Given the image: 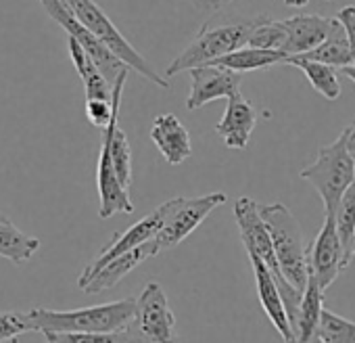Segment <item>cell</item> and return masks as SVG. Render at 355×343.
<instances>
[{
	"instance_id": "6da1fadb",
	"label": "cell",
	"mask_w": 355,
	"mask_h": 343,
	"mask_svg": "<svg viewBox=\"0 0 355 343\" xmlns=\"http://www.w3.org/2000/svg\"><path fill=\"white\" fill-rule=\"evenodd\" d=\"M136 314V299H119L80 310H49L34 308L28 312L34 331L42 335L53 333H117L125 331Z\"/></svg>"
},
{
	"instance_id": "7a4b0ae2",
	"label": "cell",
	"mask_w": 355,
	"mask_h": 343,
	"mask_svg": "<svg viewBox=\"0 0 355 343\" xmlns=\"http://www.w3.org/2000/svg\"><path fill=\"white\" fill-rule=\"evenodd\" d=\"M259 214L270 231L276 262L280 266L282 276L293 289L305 293L309 281V266L301 224L282 203H259Z\"/></svg>"
},
{
	"instance_id": "3957f363",
	"label": "cell",
	"mask_w": 355,
	"mask_h": 343,
	"mask_svg": "<svg viewBox=\"0 0 355 343\" xmlns=\"http://www.w3.org/2000/svg\"><path fill=\"white\" fill-rule=\"evenodd\" d=\"M253 30V22H239V24H205L199 34L193 38V42L178 55L165 76L173 78L182 72H191L203 65H211L214 61L247 47L249 36Z\"/></svg>"
},
{
	"instance_id": "277c9868",
	"label": "cell",
	"mask_w": 355,
	"mask_h": 343,
	"mask_svg": "<svg viewBox=\"0 0 355 343\" xmlns=\"http://www.w3.org/2000/svg\"><path fill=\"white\" fill-rule=\"evenodd\" d=\"M234 218H236V224H239V231H241V239H243V245H245L247 253L259 256L261 262L274 274V278H276V283L280 287V293L284 297V303H286V312H288L293 331H295V322H297V316H299V306H301L303 293H299L297 289H293L286 283V278L282 276V272H280V266L276 262V253H274V245H272L270 231H268V226H266V222H263V218L259 214V203L253 201L251 197H241L234 203Z\"/></svg>"
},
{
	"instance_id": "5b68a950",
	"label": "cell",
	"mask_w": 355,
	"mask_h": 343,
	"mask_svg": "<svg viewBox=\"0 0 355 343\" xmlns=\"http://www.w3.org/2000/svg\"><path fill=\"white\" fill-rule=\"evenodd\" d=\"M301 178L318 191L324 214H334L345 191L355 181V161L347 151L343 134L318 151L315 161L301 169Z\"/></svg>"
},
{
	"instance_id": "8992f818",
	"label": "cell",
	"mask_w": 355,
	"mask_h": 343,
	"mask_svg": "<svg viewBox=\"0 0 355 343\" xmlns=\"http://www.w3.org/2000/svg\"><path fill=\"white\" fill-rule=\"evenodd\" d=\"M67 5L71 7V11L78 17V22L94 38H98L125 67L134 69L136 74H140L142 78H146L148 82L157 84L163 90L171 88L169 80L155 72V67L128 42V38L117 30V26L111 22V17L94 3V0H67Z\"/></svg>"
},
{
	"instance_id": "52a82bcc",
	"label": "cell",
	"mask_w": 355,
	"mask_h": 343,
	"mask_svg": "<svg viewBox=\"0 0 355 343\" xmlns=\"http://www.w3.org/2000/svg\"><path fill=\"white\" fill-rule=\"evenodd\" d=\"M125 335L130 343H178L175 316L159 283H148L138 295Z\"/></svg>"
},
{
	"instance_id": "ba28073f",
	"label": "cell",
	"mask_w": 355,
	"mask_h": 343,
	"mask_svg": "<svg viewBox=\"0 0 355 343\" xmlns=\"http://www.w3.org/2000/svg\"><path fill=\"white\" fill-rule=\"evenodd\" d=\"M169 212H171V201H165L157 210H153L150 214H146L142 220H138L136 224H132L128 231L113 235V239L109 241V245L103 247L101 253L82 270V274L78 276V287L84 289L101 272V268H105L111 260H115V258H119V256H123L128 251H134L136 247H140V245H144L148 241H155L157 235H159V231L163 228Z\"/></svg>"
},
{
	"instance_id": "9c48e42d",
	"label": "cell",
	"mask_w": 355,
	"mask_h": 343,
	"mask_svg": "<svg viewBox=\"0 0 355 343\" xmlns=\"http://www.w3.org/2000/svg\"><path fill=\"white\" fill-rule=\"evenodd\" d=\"M224 193H209L203 197L187 199V197H175L171 199V212L163 224V228L157 235V245L159 249H171L180 245L189 235H193L199 224L220 206L226 203Z\"/></svg>"
},
{
	"instance_id": "30bf717a",
	"label": "cell",
	"mask_w": 355,
	"mask_h": 343,
	"mask_svg": "<svg viewBox=\"0 0 355 343\" xmlns=\"http://www.w3.org/2000/svg\"><path fill=\"white\" fill-rule=\"evenodd\" d=\"M40 5L44 7V11L51 15V19H55L65 32H67V36L69 38H73V40H78L80 44H82V49L92 57V61L96 63V67L101 69V74L105 76V80L111 84V86H115V82H117V78L125 72V69H130V67H125L98 38H94L80 22H78V17L73 15V11H71V7L67 5V0H40Z\"/></svg>"
},
{
	"instance_id": "8fae6325",
	"label": "cell",
	"mask_w": 355,
	"mask_h": 343,
	"mask_svg": "<svg viewBox=\"0 0 355 343\" xmlns=\"http://www.w3.org/2000/svg\"><path fill=\"white\" fill-rule=\"evenodd\" d=\"M307 266L309 274L315 278L322 291H326L336 281L340 270L349 266L338 237L334 214H324V224L307 249Z\"/></svg>"
},
{
	"instance_id": "7c38bea8",
	"label": "cell",
	"mask_w": 355,
	"mask_h": 343,
	"mask_svg": "<svg viewBox=\"0 0 355 343\" xmlns=\"http://www.w3.org/2000/svg\"><path fill=\"white\" fill-rule=\"evenodd\" d=\"M191 78H193V86H191V94L187 97L189 111L201 109L218 99H230L232 94L241 92V82H243L241 74H234L218 65H203L191 69Z\"/></svg>"
},
{
	"instance_id": "4fadbf2b",
	"label": "cell",
	"mask_w": 355,
	"mask_h": 343,
	"mask_svg": "<svg viewBox=\"0 0 355 343\" xmlns=\"http://www.w3.org/2000/svg\"><path fill=\"white\" fill-rule=\"evenodd\" d=\"M247 256L251 260L255 287H257V297H259V303H261L266 316L270 318L274 328L280 333L284 343H297L295 341V331H293V324H291V318H288V312H286V303H284V297L280 293V287H278L274 274L261 262L259 256H255V253H247Z\"/></svg>"
},
{
	"instance_id": "5bb4252c",
	"label": "cell",
	"mask_w": 355,
	"mask_h": 343,
	"mask_svg": "<svg viewBox=\"0 0 355 343\" xmlns=\"http://www.w3.org/2000/svg\"><path fill=\"white\" fill-rule=\"evenodd\" d=\"M96 187H98V216L103 220L115 216V214H132L134 203L128 195V191L121 187L113 163H111V153L109 144L103 140L101 142V153H98V165H96Z\"/></svg>"
},
{
	"instance_id": "9a60e30c",
	"label": "cell",
	"mask_w": 355,
	"mask_h": 343,
	"mask_svg": "<svg viewBox=\"0 0 355 343\" xmlns=\"http://www.w3.org/2000/svg\"><path fill=\"white\" fill-rule=\"evenodd\" d=\"M150 140L169 165H180L193 155L191 134L173 113L155 117L150 126Z\"/></svg>"
},
{
	"instance_id": "2e32d148",
	"label": "cell",
	"mask_w": 355,
	"mask_h": 343,
	"mask_svg": "<svg viewBox=\"0 0 355 343\" xmlns=\"http://www.w3.org/2000/svg\"><path fill=\"white\" fill-rule=\"evenodd\" d=\"M282 24L286 32L282 53L286 57H301L318 49L328 38L334 19L320 17V15H297V17L284 19Z\"/></svg>"
},
{
	"instance_id": "e0dca14e",
	"label": "cell",
	"mask_w": 355,
	"mask_h": 343,
	"mask_svg": "<svg viewBox=\"0 0 355 343\" xmlns=\"http://www.w3.org/2000/svg\"><path fill=\"white\" fill-rule=\"evenodd\" d=\"M255 124H257V109L241 92H236L228 99L224 117L216 124V132L224 138L228 149L243 151L249 144Z\"/></svg>"
},
{
	"instance_id": "ac0fdd59",
	"label": "cell",
	"mask_w": 355,
	"mask_h": 343,
	"mask_svg": "<svg viewBox=\"0 0 355 343\" xmlns=\"http://www.w3.org/2000/svg\"><path fill=\"white\" fill-rule=\"evenodd\" d=\"M159 245L157 241H148L140 247H136L134 251H128L115 260H111L105 268H101V272L82 289L86 295H96V293H103V291H109L113 289L123 276H128L134 268H138L142 262H146L148 258H155L159 253Z\"/></svg>"
},
{
	"instance_id": "d6986e66",
	"label": "cell",
	"mask_w": 355,
	"mask_h": 343,
	"mask_svg": "<svg viewBox=\"0 0 355 343\" xmlns=\"http://www.w3.org/2000/svg\"><path fill=\"white\" fill-rule=\"evenodd\" d=\"M69 44V57L73 61V67L84 84L86 101H113V86L105 80L92 57L82 49V44L67 36Z\"/></svg>"
},
{
	"instance_id": "ffe728a7",
	"label": "cell",
	"mask_w": 355,
	"mask_h": 343,
	"mask_svg": "<svg viewBox=\"0 0 355 343\" xmlns=\"http://www.w3.org/2000/svg\"><path fill=\"white\" fill-rule=\"evenodd\" d=\"M40 247L42 241L38 237L24 233L9 216L0 214V258L13 262L15 266H24L36 256Z\"/></svg>"
},
{
	"instance_id": "44dd1931",
	"label": "cell",
	"mask_w": 355,
	"mask_h": 343,
	"mask_svg": "<svg viewBox=\"0 0 355 343\" xmlns=\"http://www.w3.org/2000/svg\"><path fill=\"white\" fill-rule=\"evenodd\" d=\"M103 140L109 144L111 163H113V169H115L121 187L125 191H130V187H132V149H130L125 132L119 128V105L115 109L111 124L103 130Z\"/></svg>"
},
{
	"instance_id": "7402d4cb",
	"label": "cell",
	"mask_w": 355,
	"mask_h": 343,
	"mask_svg": "<svg viewBox=\"0 0 355 343\" xmlns=\"http://www.w3.org/2000/svg\"><path fill=\"white\" fill-rule=\"evenodd\" d=\"M324 312V291L318 287L315 278L309 274L307 289L303 293L301 306H299V316L295 322V339L297 343H309L315 337L320 318Z\"/></svg>"
},
{
	"instance_id": "603a6c76",
	"label": "cell",
	"mask_w": 355,
	"mask_h": 343,
	"mask_svg": "<svg viewBox=\"0 0 355 343\" xmlns=\"http://www.w3.org/2000/svg\"><path fill=\"white\" fill-rule=\"evenodd\" d=\"M301 59H307V61H315V63H324V65H330V67H353V57H351V47H349V40H347V34H345V28L338 24V19L334 17V24H332V30L328 34V38L313 51L301 55Z\"/></svg>"
},
{
	"instance_id": "cb8c5ba5",
	"label": "cell",
	"mask_w": 355,
	"mask_h": 343,
	"mask_svg": "<svg viewBox=\"0 0 355 343\" xmlns=\"http://www.w3.org/2000/svg\"><path fill=\"white\" fill-rule=\"evenodd\" d=\"M286 55L280 51H263V49H253V47H243L218 61H214L211 65L230 69L234 74H247V72H257V69H266L278 63H286Z\"/></svg>"
},
{
	"instance_id": "d4e9b609",
	"label": "cell",
	"mask_w": 355,
	"mask_h": 343,
	"mask_svg": "<svg viewBox=\"0 0 355 343\" xmlns=\"http://www.w3.org/2000/svg\"><path fill=\"white\" fill-rule=\"evenodd\" d=\"M286 63L301 69L305 74V78L309 80V84L313 86V90L320 92L324 99L336 101L340 97V82H338L334 67L324 65V63H315V61H307L301 57H288Z\"/></svg>"
},
{
	"instance_id": "484cf974",
	"label": "cell",
	"mask_w": 355,
	"mask_h": 343,
	"mask_svg": "<svg viewBox=\"0 0 355 343\" xmlns=\"http://www.w3.org/2000/svg\"><path fill=\"white\" fill-rule=\"evenodd\" d=\"M334 218H336L338 237H340V243H343V249H345V258L351 264L353 243H355V181L345 191V195H343V199H340V203H338V208L334 212Z\"/></svg>"
},
{
	"instance_id": "4316f807",
	"label": "cell",
	"mask_w": 355,
	"mask_h": 343,
	"mask_svg": "<svg viewBox=\"0 0 355 343\" xmlns=\"http://www.w3.org/2000/svg\"><path fill=\"white\" fill-rule=\"evenodd\" d=\"M315 339L320 343H355V322L324 308Z\"/></svg>"
},
{
	"instance_id": "83f0119b",
	"label": "cell",
	"mask_w": 355,
	"mask_h": 343,
	"mask_svg": "<svg viewBox=\"0 0 355 343\" xmlns=\"http://www.w3.org/2000/svg\"><path fill=\"white\" fill-rule=\"evenodd\" d=\"M284 40H286V32H284L282 22H272L268 17H257L253 22V30H251L247 47L263 49V51H280L282 53Z\"/></svg>"
},
{
	"instance_id": "f1b7e54d",
	"label": "cell",
	"mask_w": 355,
	"mask_h": 343,
	"mask_svg": "<svg viewBox=\"0 0 355 343\" xmlns=\"http://www.w3.org/2000/svg\"><path fill=\"white\" fill-rule=\"evenodd\" d=\"M46 343H130L125 331L117 333H53Z\"/></svg>"
},
{
	"instance_id": "f546056e",
	"label": "cell",
	"mask_w": 355,
	"mask_h": 343,
	"mask_svg": "<svg viewBox=\"0 0 355 343\" xmlns=\"http://www.w3.org/2000/svg\"><path fill=\"white\" fill-rule=\"evenodd\" d=\"M26 333H34L28 312H0V343H17Z\"/></svg>"
},
{
	"instance_id": "4dcf8cb0",
	"label": "cell",
	"mask_w": 355,
	"mask_h": 343,
	"mask_svg": "<svg viewBox=\"0 0 355 343\" xmlns=\"http://www.w3.org/2000/svg\"><path fill=\"white\" fill-rule=\"evenodd\" d=\"M336 19H338V24L345 28L347 40H349V47H351L353 69H355V7H353V5H349V7H343V9L336 13Z\"/></svg>"
},
{
	"instance_id": "1f68e13d",
	"label": "cell",
	"mask_w": 355,
	"mask_h": 343,
	"mask_svg": "<svg viewBox=\"0 0 355 343\" xmlns=\"http://www.w3.org/2000/svg\"><path fill=\"white\" fill-rule=\"evenodd\" d=\"M184 3L197 7V9H205V11H216L228 3H232V0H184Z\"/></svg>"
},
{
	"instance_id": "d6a6232c",
	"label": "cell",
	"mask_w": 355,
	"mask_h": 343,
	"mask_svg": "<svg viewBox=\"0 0 355 343\" xmlns=\"http://www.w3.org/2000/svg\"><path fill=\"white\" fill-rule=\"evenodd\" d=\"M340 134H343V138H345V144H347L349 155H351V157H353V161H355V122H353V124H349Z\"/></svg>"
},
{
	"instance_id": "836d02e7",
	"label": "cell",
	"mask_w": 355,
	"mask_h": 343,
	"mask_svg": "<svg viewBox=\"0 0 355 343\" xmlns=\"http://www.w3.org/2000/svg\"><path fill=\"white\" fill-rule=\"evenodd\" d=\"M282 3L286 5V7H293V9H303L309 0H282Z\"/></svg>"
},
{
	"instance_id": "e575fe53",
	"label": "cell",
	"mask_w": 355,
	"mask_h": 343,
	"mask_svg": "<svg viewBox=\"0 0 355 343\" xmlns=\"http://www.w3.org/2000/svg\"><path fill=\"white\" fill-rule=\"evenodd\" d=\"M343 74H345L351 82H355V69H353V67H345V69H343Z\"/></svg>"
},
{
	"instance_id": "d590c367",
	"label": "cell",
	"mask_w": 355,
	"mask_h": 343,
	"mask_svg": "<svg viewBox=\"0 0 355 343\" xmlns=\"http://www.w3.org/2000/svg\"><path fill=\"white\" fill-rule=\"evenodd\" d=\"M353 258H355V243H353Z\"/></svg>"
},
{
	"instance_id": "8d00e7d4",
	"label": "cell",
	"mask_w": 355,
	"mask_h": 343,
	"mask_svg": "<svg viewBox=\"0 0 355 343\" xmlns=\"http://www.w3.org/2000/svg\"><path fill=\"white\" fill-rule=\"evenodd\" d=\"M326 3H330V0H326Z\"/></svg>"
}]
</instances>
